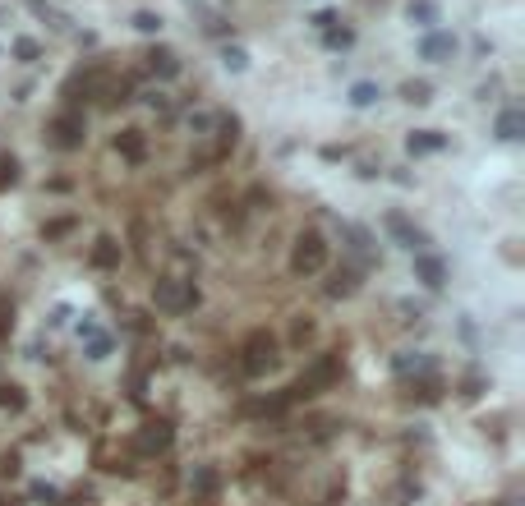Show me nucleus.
Wrapping results in <instances>:
<instances>
[{"label": "nucleus", "instance_id": "f257e3e1", "mask_svg": "<svg viewBox=\"0 0 525 506\" xmlns=\"http://www.w3.org/2000/svg\"><path fill=\"white\" fill-rule=\"evenodd\" d=\"M341 378V350H327V354H318L300 378H295V387L286 391V400H309V396H323L327 387Z\"/></svg>", "mask_w": 525, "mask_h": 506}, {"label": "nucleus", "instance_id": "f03ea898", "mask_svg": "<svg viewBox=\"0 0 525 506\" xmlns=\"http://www.w3.org/2000/svg\"><path fill=\"white\" fill-rule=\"evenodd\" d=\"M240 368H245L249 378H262V373H272L277 368V336L258 327V332H249L245 345H240Z\"/></svg>", "mask_w": 525, "mask_h": 506}, {"label": "nucleus", "instance_id": "7ed1b4c3", "mask_svg": "<svg viewBox=\"0 0 525 506\" xmlns=\"http://www.w3.org/2000/svg\"><path fill=\"white\" fill-rule=\"evenodd\" d=\"M153 304L161 313H189V308H199V286L180 281V276H161L153 286Z\"/></svg>", "mask_w": 525, "mask_h": 506}, {"label": "nucleus", "instance_id": "20e7f679", "mask_svg": "<svg viewBox=\"0 0 525 506\" xmlns=\"http://www.w3.org/2000/svg\"><path fill=\"white\" fill-rule=\"evenodd\" d=\"M323 267H327V240L318 230H304L291 249V272L295 276H318Z\"/></svg>", "mask_w": 525, "mask_h": 506}, {"label": "nucleus", "instance_id": "39448f33", "mask_svg": "<svg viewBox=\"0 0 525 506\" xmlns=\"http://www.w3.org/2000/svg\"><path fill=\"white\" fill-rule=\"evenodd\" d=\"M83 138H88V120H83V111H60V115L51 120V143H56L60 152L83 148Z\"/></svg>", "mask_w": 525, "mask_h": 506}, {"label": "nucleus", "instance_id": "423d86ee", "mask_svg": "<svg viewBox=\"0 0 525 506\" xmlns=\"http://www.w3.org/2000/svg\"><path fill=\"white\" fill-rule=\"evenodd\" d=\"M383 230L392 235V244L410 249V253H424V249H429V235H424V230H419L405 212H387L383 216Z\"/></svg>", "mask_w": 525, "mask_h": 506}, {"label": "nucleus", "instance_id": "0eeeda50", "mask_svg": "<svg viewBox=\"0 0 525 506\" xmlns=\"http://www.w3.org/2000/svg\"><path fill=\"white\" fill-rule=\"evenodd\" d=\"M419 56L429 65H443V60H451L456 56V37L451 32H438V28H429L424 37H419Z\"/></svg>", "mask_w": 525, "mask_h": 506}, {"label": "nucleus", "instance_id": "6e6552de", "mask_svg": "<svg viewBox=\"0 0 525 506\" xmlns=\"http://www.w3.org/2000/svg\"><path fill=\"white\" fill-rule=\"evenodd\" d=\"M415 281L419 286H429V290H443L447 286V262L438 258V253H415Z\"/></svg>", "mask_w": 525, "mask_h": 506}, {"label": "nucleus", "instance_id": "1a4fd4ad", "mask_svg": "<svg viewBox=\"0 0 525 506\" xmlns=\"http://www.w3.org/2000/svg\"><path fill=\"white\" fill-rule=\"evenodd\" d=\"M170 442H175V433H170L166 419H148V424H143V433H139V451L143 456H157V451H166Z\"/></svg>", "mask_w": 525, "mask_h": 506}, {"label": "nucleus", "instance_id": "9d476101", "mask_svg": "<svg viewBox=\"0 0 525 506\" xmlns=\"http://www.w3.org/2000/svg\"><path fill=\"white\" fill-rule=\"evenodd\" d=\"M443 148H447L443 129H415V134L405 138V152L410 157H433V152H443Z\"/></svg>", "mask_w": 525, "mask_h": 506}, {"label": "nucleus", "instance_id": "9b49d317", "mask_svg": "<svg viewBox=\"0 0 525 506\" xmlns=\"http://www.w3.org/2000/svg\"><path fill=\"white\" fill-rule=\"evenodd\" d=\"M341 240H346V249H350L359 262H373V240H369V230H364V226L341 221Z\"/></svg>", "mask_w": 525, "mask_h": 506}, {"label": "nucleus", "instance_id": "f8f14e48", "mask_svg": "<svg viewBox=\"0 0 525 506\" xmlns=\"http://www.w3.org/2000/svg\"><path fill=\"white\" fill-rule=\"evenodd\" d=\"M115 152H120L124 161L139 166L143 157H148V138H143V129H120V134H115Z\"/></svg>", "mask_w": 525, "mask_h": 506}, {"label": "nucleus", "instance_id": "ddd939ff", "mask_svg": "<svg viewBox=\"0 0 525 506\" xmlns=\"http://www.w3.org/2000/svg\"><path fill=\"white\" fill-rule=\"evenodd\" d=\"M120 258H124V249H120V240H115V235H102V240L93 244V267H97V272L120 267Z\"/></svg>", "mask_w": 525, "mask_h": 506}, {"label": "nucleus", "instance_id": "4468645a", "mask_svg": "<svg viewBox=\"0 0 525 506\" xmlns=\"http://www.w3.org/2000/svg\"><path fill=\"white\" fill-rule=\"evenodd\" d=\"M143 60H148V74H157V78H175V74H180V60H175L170 46H153Z\"/></svg>", "mask_w": 525, "mask_h": 506}, {"label": "nucleus", "instance_id": "2eb2a0df", "mask_svg": "<svg viewBox=\"0 0 525 506\" xmlns=\"http://www.w3.org/2000/svg\"><path fill=\"white\" fill-rule=\"evenodd\" d=\"M493 134L502 138V143H516V138L525 134V115H521V106H507L502 115H498V124H493Z\"/></svg>", "mask_w": 525, "mask_h": 506}, {"label": "nucleus", "instance_id": "dca6fc26", "mask_svg": "<svg viewBox=\"0 0 525 506\" xmlns=\"http://www.w3.org/2000/svg\"><path fill=\"white\" fill-rule=\"evenodd\" d=\"M346 102H350V106H378V102H383V88H378V83H369V78H359V83H350V92H346Z\"/></svg>", "mask_w": 525, "mask_h": 506}, {"label": "nucleus", "instance_id": "f3484780", "mask_svg": "<svg viewBox=\"0 0 525 506\" xmlns=\"http://www.w3.org/2000/svg\"><path fill=\"white\" fill-rule=\"evenodd\" d=\"M359 286V272L355 267H341V272H332V281H327V299H346V295H355Z\"/></svg>", "mask_w": 525, "mask_h": 506}, {"label": "nucleus", "instance_id": "a211bd4d", "mask_svg": "<svg viewBox=\"0 0 525 506\" xmlns=\"http://www.w3.org/2000/svg\"><path fill=\"white\" fill-rule=\"evenodd\" d=\"M392 368H396L401 378H410V373H433V359L429 354H415V350H401L392 359Z\"/></svg>", "mask_w": 525, "mask_h": 506}, {"label": "nucleus", "instance_id": "6ab92c4d", "mask_svg": "<svg viewBox=\"0 0 525 506\" xmlns=\"http://www.w3.org/2000/svg\"><path fill=\"white\" fill-rule=\"evenodd\" d=\"M111 350H115V341H111L107 332H102V327H97L93 336H83V354H88L93 364H102V359H111Z\"/></svg>", "mask_w": 525, "mask_h": 506}, {"label": "nucleus", "instance_id": "aec40b11", "mask_svg": "<svg viewBox=\"0 0 525 506\" xmlns=\"http://www.w3.org/2000/svg\"><path fill=\"white\" fill-rule=\"evenodd\" d=\"M405 14H410V23H419V28H433V23H438V5H433V0H410Z\"/></svg>", "mask_w": 525, "mask_h": 506}, {"label": "nucleus", "instance_id": "412c9836", "mask_svg": "<svg viewBox=\"0 0 525 506\" xmlns=\"http://www.w3.org/2000/svg\"><path fill=\"white\" fill-rule=\"evenodd\" d=\"M189 488L203 492V497H208V492H216V470H212V465H199V470L189 474Z\"/></svg>", "mask_w": 525, "mask_h": 506}, {"label": "nucleus", "instance_id": "4be33fe9", "mask_svg": "<svg viewBox=\"0 0 525 506\" xmlns=\"http://www.w3.org/2000/svg\"><path fill=\"white\" fill-rule=\"evenodd\" d=\"M0 405H5L10 414H23V410H28V396H23V387H14V382L0 387Z\"/></svg>", "mask_w": 525, "mask_h": 506}, {"label": "nucleus", "instance_id": "5701e85b", "mask_svg": "<svg viewBox=\"0 0 525 506\" xmlns=\"http://www.w3.org/2000/svg\"><path fill=\"white\" fill-rule=\"evenodd\" d=\"M221 65H226L231 74H240V69H249V51L245 46H221Z\"/></svg>", "mask_w": 525, "mask_h": 506}, {"label": "nucleus", "instance_id": "b1692460", "mask_svg": "<svg viewBox=\"0 0 525 506\" xmlns=\"http://www.w3.org/2000/svg\"><path fill=\"white\" fill-rule=\"evenodd\" d=\"M212 129H216V115H208V111H194V115H189V134L194 138H212Z\"/></svg>", "mask_w": 525, "mask_h": 506}, {"label": "nucleus", "instance_id": "393cba45", "mask_svg": "<svg viewBox=\"0 0 525 506\" xmlns=\"http://www.w3.org/2000/svg\"><path fill=\"white\" fill-rule=\"evenodd\" d=\"M429 83H424V78H419V83H415V78H410V83H401V97H405V102H415V106H424V102H429Z\"/></svg>", "mask_w": 525, "mask_h": 506}, {"label": "nucleus", "instance_id": "a878e982", "mask_svg": "<svg viewBox=\"0 0 525 506\" xmlns=\"http://www.w3.org/2000/svg\"><path fill=\"white\" fill-rule=\"evenodd\" d=\"M32 502H42V506H65L56 483H32Z\"/></svg>", "mask_w": 525, "mask_h": 506}, {"label": "nucleus", "instance_id": "bb28decb", "mask_svg": "<svg viewBox=\"0 0 525 506\" xmlns=\"http://www.w3.org/2000/svg\"><path fill=\"white\" fill-rule=\"evenodd\" d=\"M37 56H42V46L32 42V37H19V42H14V60L28 65V60H37Z\"/></svg>", "mask_w": 525, "mask_h": 506}, {"label": "nucleus", "instance_id": "cd10ccee", "mask_svg": "<svg viewBox=\"0 0 525 506\" xmlns=\"http://www.w3.org/2000/svg\"><path fill=\"white\" fill-rule=\"evenodd\" d=\"M134 28L153 37V32H161V14H148V10H139V14H134Z\"/></svg>", "mask_w": 525, "mask_h": 506}, {"label": "nucleus", "instance_id": "c85d7f7f", "mask_svg": "<svg viewBox=\"0 0 525 506\" xmlns=\"http://www.w3.org/2000/svg\"><path fill=\"white\" fill-rule=\"evenodd\" d=\"M10 327H14V304H10V295H0V341L10 336Z\"/></svg>", "mask_w": 525, "mask_h": 506}, {"label": "nucleus", "instance_id": "c756f323", "mask_svg": "<svg viewBox=\"0 0 525 506\" xmlns=\"http://www.w3.org/2000/svg\"><path fill=\"white\" fill-rule=\"evenodd\" d=\"M14 180H19V161H14V157H0V189L14 184Z\"/></svg>", "mask_w": 525, "mask_h": 506}, {"label": "nucleus", "instance_id": "7c9ffc66", "mask_svg": "<svg viewBox=\"0 0 525 506\" xmlns=\"http://www.w3.org/2000/svg\"><path fill=\"white\" fill-rule=\"evenodd\" d=\"M323 37H327V46H350V42H355V32H350V28H327Z\"/></svg>", "mask_w": 525, "mask_h": 506}, {"label": "nucleus", "instance_id": "2f4dec72", "mask_svg": "<svg viewBox=\"0 0 525 506\" xmlns=\"http://www.w3.org/2000/svg\"><path fill=\"white\" fill-rule=\"evenodd\" d=\"M309 336H313V322H304V318H300V322L291 327V341H295V345H304Z\"/></svg>", "mask_w": 525, "mask_h": 506}, {"label": "nucleus", "instance_id": "473e14b6", "mask_svg": "<svg viewBox=\"0 0 525 506\" xmlns=\"http://www.w3.org/2000/svg\"><path fill=\"white\" fill-rule=\"evenodd\" d=\"M143 102H148V106H157V111H166V92L153 88V92H143Z\"/></svg>", "mask_w": 525, "mask_h": 506}, {"label": "nucleus", "instance_id": "72a5a7b5", "mask_svg": "<svg viewBox=\"0 0 525 506\" xmlns=\"http://www.w3.org/2000/svg\"><path fill=\"white\" fill-rule=\"evenodd\" d=\"M69 226H74L69 216H65V221H51V226H47V240H60V235H65V230H69Z\"/></svg>", "mask_w": 525, "mask_h": 506}, {"label": "nucleus", "instance_id": "f704fd0d", "mask_svg": "<svg viewBox=\"0 0 525 506\" xmlns=\"http://www.w3.org/2000/svg\"><path fill=\"white\" fill-rule=\"evenodd\" d=\"M332 23H337V19H332V14H313V28H318V32H327V28H332Z\"/></svg>", "mask_w": 525, "mask_h": 506}, {"label": "nucleus", "instance_id": "c9c22d12", "mask_svg": "<svg viewBox=\"0 0 525 506\" xmlns=\"http://www.w3.org/2000/svg\"><path fill=\"white\" fill-rule=\"evenodd\" d=\"M0 506H23V502H19V497H0Z\"/></svg>", "mask_w": 525, "mask_h": 506}]
</instances>
